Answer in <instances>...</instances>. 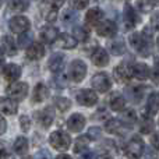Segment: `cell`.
I'll use <instances>...</instances> for the list:
<instances>
[{"mask_svg": "<svg viewBox=\"0 0 159 159\" xmlns=\"http://www.w3.org/2000/svg\"><path fill=\"white\" fill-rule=\"evenodd\" d=\"M73 35H74V38L77 39L78 42H85L89 39V31H88L85 27L75 25V27L73 28Z\"/></svg>", "mask_w": 159, "mask_h": 159, "instance_id": "32", "label": "cell"}, {"mask_svg": "<svg viewBox=\"0 0 159 159\" xmlns=\"http://www.w3.org/2000/svg\"><path fill=\"white\" fill-rule=\"evenodd\" d=\"M2 159H14V158L11 157L10 154H7L4 149H2Z\"/></svg>", "mask_w": 159, "mask_h": 159, "instance_id": "53", "label": "cell"}, {"mask_svg": "<svg viewBox=\"0 0 159 159\" xmlns=\"http://www.w3.org/2000/svg\"><path fill=\"white\" fill-rule=\"evenodd\" d=\"M7 92L16 101H22L28 93V84L27 82H13L7 88Z\"/></svg>", "mask_w": 159, "mask_h": 159, "instance_id": "6", "label": "cell"}, {"mask_svg": "<svg viewBox=\"0 0 159 159\" xmlns=\"http://www.w3.org/2000/svg\"><path fill=\"white\" fill-rule=\"evenodd\" d=\"M77 39L73 38L71 35H69V34H61V35H59L57 41L55 42L56 45H57L59 48H61V49H74L75 46H77Z\"/></svg>", "mask_w": 159, "mask_h": 159, "instance_id": "18", "label": "cell"}, {"mask_svg": "<svg viewBox=\"0 0 159 159\" xmlns=\"http://www.w3.org/2000/svg\"><path fill=\"white\" fill-rule=\"evenodd\" d=\"M92 87L95 88L98 92H107L112 87V81H110L109 75L106 73H98L92 77V81H91Z\"/></svg>", "mask_w": 159, "mask_h": 159, "instance_id": "5", "label": "cell"}, {"mask_svg": "<svg viewBox=\"0 0 159 159\" xmlns=\"http://www.w3.org/2000/svg\"><path fill=\"white\" fill-rule=\"evenodd\" d=\"M57 10L59 8L46 4V7H45V10H43V18L46 20V21H49V22L55 21L56 17H57Z\"/></svg>", "mask_w": 159, "mask_h": 159, "instance_id": "39", "label": "cell"}, {"mask_svg": "<svg viewBox=\"0 0 159 159\" xmlns=\"http://www.w3.org/2000/svg\"><path fill=\"white\" fill-rule=\"evenodd\" d=\"M49 96V89L45 84L39 82L35 88H34V93H32V101L39 103V102H43L45 99Z\"/></svg>", "mask_w": 159, "mask_h": 159, "instance_id": "25", "label": "cell"}, {"mask_svg": "<svg viewBox=\"0 0 159 159\" xmlns=\"http://www.w3.org/2000/svg\"><path fill=\"white\" fill-rule=\"evenodd\" d=\"M7 7L14 11H25L30 6V0H6Z\"/></svg>", "mask_w": 159, "mask_h": 159, "instance_id": "31", "label": "cell"}, {"mask_svg": "<svg viewBox=\"0 0 159 159\" xmlns=\"http://www.w3.org/2000/svg\"><path fill=\"white\" fill-rule=\"evenodd\" d=\"M123 129H126V127H124V124L121 123L119 119H109V120L106 121V124H105V130H106L109 134L121 135L123 134Z\"/></svg>", "mask_w": 159, "mask_h": 159, "instance_id": "23", "label": "cell"}, {"mask_svg": "<svg viewBox=\"0 0 159 159\" xmlns=\"http://www.w3.org/2000/svg\"><path fill=\"white\" fill-rule=\"evenodd\" d=\"M56 159H71V157H69V155H59V157L57 158H56Z\"/></svg>", "mask_w": 159, "mask_h": 159, "instance_id": "56", "label": "cell"}, {"mask_svg": "<svg viewBox=\"0 0 159 159\" xmlns=\"http://www.w3.org/2000/svg\"><path fill=\"white\" fill-rule=\"evenodd\" d=\"M93 119H95V120H109V119H110V113L107 112L105 107H101V109H99L98 112L93 115Z\"/></svg>", "mask_w": 159, "mask_h": 159, "instance_id": "42", "label": "cell"}, {"mask_svg": "<svg viewBox=\"0 0 159 159\" xmlns=\"http://www.w3.org/2000/svg\"><path fill=\"white\" fill-rule=\"evenodd\" d=\"M154 3H152V0H137V7L140 8L141 11H144V13H147V11L152 10V7H154Z\"/></svg>", "mask_w": 159, "mask_h": 159, "instance_id": "40", "label": "cell"}, {"mask_svg": "<svg viewBox=\"0 0 159 159\" xmlns=\"http://www.w3.org/2000/svg\"><path fill=\"white\" fill-rule=\"evenodd\" d=\"M3 75L8 82H16L21 75V67L14 63L3 66Z\"/></svg>", "mask_w": 159, "mask_h": 159, "instance_id": "14", "label": "cell"}, {"mask_svg": "<svg viewBox=\"0 0 159 159\" xmlns=\"http://www.w3.org/2000/svg\"><path fill=\"white\" fill-rule=\"evenodd\" d=\"M35 159H52V157H50L49 151L43 149V151H39L38 154L35 155Z\"/></svg>", "mask_w": 159, "mask_h": 159, "instance_id": "50", "label": "cell"}, {"mask_svg": "<svg viewBox=\"0 0 159 159\" xmlns=\"http://www.w3.org/2000/svg\"><path fill=\"white\" fill-rule=\"evenodd\" d=\"M89 3V0H70V4L73 8H77V10H82L85 8Z\"/></svg>", "mask_w": 159, "mask_h": 159, "instance_id": "43", "label": "cell"}, {"mask_svg": "<svg viewBox=\"0 0 159 159\" xmlns=\"http://www.w3.org/2000/svg\"><path fill=\"white\" fill-rule=\"evenodd\" d=\"M116 32H117V27L110 20H105V21L99 22L98 27H96V34L105 36V38H110V36L116 35Z\"/></svg>", "mask_w": 159, "mask_h": 159, "instance_id": "12", "label": "cell"}, {"mask_svg": "<svg viewBox=\"0 0 159 159\" xmlns=\"http://www.w3.org/2000/svg\"><path fill=\"white\" fill-rule=\"evenodd\" d=\"M49 143L55 149L63 152V151H67V149L70 148V145H71V137H70L66 131L57 130V131L50 134Z\"/></svg>", "mask_w": 159, "mask_h": 159, "instance_id": "2", "label": "cell"}, {"mask_svg": "<svg viewBox=\"0 0 159 159\" xmlns=\"http://www.w3.org/2000/svg\"><path fill=\"white\" fill-rule=\"evenodd\" d=\"M70 78L74 82H81L87 74V66L82 60H73L70 64Z\"/></svg>", "mask_w": 159, "mask_h": 159, "instance_id": "4", "label": "cell"}, {"mask_svg": "<svg viewBox=\"0 0 159 159\" xmlns=\"http://www.w3.org/2000/svg\"><path fill=\"white\" fill-rule=\"evenodd\" d=\"M17 53L16 50V45L11 41L10 36H3L2 38V55H8V56H14Z\"/></svg>", "mask_w": 159, "mask_h": 159, "instance_id": "29", "label": "cell"}, {"mask_svg": "<svg viewBox=\"0 0 159 159\" xmlns=\"http://www.w3.org/2000/svg\"><path fill=\"white\" fill-rule=\"evenodd\" d=\"M119 2H129V0H119Z\"/></svg>", "mask_w": 159, "mask_h": 159, "instance_id": "59", "label": "cell"}, {"mask_svg": "<svg viewBox=\"0 0 159 159\" xmlns=\"http://www.w3.org/2000/svg\"><path fill=\"white\" fill-rule=\"evenodd\" d=\"M75 99L82 106H93L98 102V95L92 89H80L75 95Z\"/></svg>", "mask_w": 159, "mask_h": 159, "instance_id": "7", "label": "cell"}, {"mask_svg": "<svg viewBox=\"0 0 159 159\" xmlns=\"http://www.w3.org/2000/svg\"><path fill=\"white\" fill-rule=\"evenodd\" d=\"M109 105H110V109L112 110H115V112H121V110H124L126 99L121 96V93L113 92L109 98Z\"/></svg>", "mask_w": 159, "mask_h": 159, "instance_id": "24", "label": "cell"}, {"mask_svg": "<svg viewBox=\"0 0 159 159\" xmlns=\"http://www.w3.org/2000/svg\"><path fill=\"white\" fill-rule=\"evenodd\" d=\"M20 126H21L22 131H30L31 129V120L28 116H21L20 117Z\"/></svg>", "mask_w": 159, "mask_h": 159, "instance_id": "44", "label": "cell"}, {"mask_svg": "<svg viewBox=\"0 0 159 159\" xmlns=\"http://www.w3.org/2000/svg\"><path fill=\"white\" fill-rule=\"evenodd\" d=\"M147 88L144 85H130L124 89L126 96L133 102V103H140L141 99L144 98V93H145Z\"/></svg>", "mask_w": 159, "mask_h": 159, "instance_id": "11", "label": "cell"}, {"mask_svg": "<svg viewBox=\"0 0 159 159\" xmlns=\"http://www.w3.org/2000/svg\"><path fill=\"white\" fill-rule=\"evenodd\" d=\"M48 66H49L50 71L60 73L61 70H63V67H64V56L61 55V53H55V55H52L50 56V59H49Z\"/></svg>", "mask_w": 159, "mask_h": 159, "instance_id": "19", "label": "cell"}, {"mask_svg": "<svg viewBox=\"0 0 159 159\" xmlns=\"http://www.w3.org/2000/svg\"><path fill=\"white\" fill-rule=\"evenodd\" d=\"M55 106L57 107L60 112H67V110L70 109V106H71V102H70V99H67V98L59 96V98L55 99Z\"/></svg>", "mask_w": 159, "mask_h": 159, "instance_id": "36", "label": "cell"}, {"mask_svg": "<svg viewBox=\"0 0 159 159\" xmlns=\"http://www.w3.org/2000/svg\"><path fill=\"white\" fill-rule=\"evenodd\" d=\"M14 151L17 152V154H20V155H25L28 152V141H27V138H24V137H18L16 140V143H14Z\"/></svg>", "mask_w": 159, "mask_h": 159, "instance_id": "34", "label": "cell"}, {"mask_svg": "<svg viewBox=\"0 0 159 159\" xmlns=\"http://www.w3.org/2000/svg\"><path fill=\"white\" fill-rule=\"evenodd\" d=\"M131 71L133 75L138 80H147L149 77V67L144 63H135L134 66H131Z\"/></svg>", "mask_w": 159, "mask_h": 159, "instance_id": "27", "label": "cell"}, {"mask_svg": "<svg viewBox=\"0 0 159 159\" xmlns=\"http://www.w3.org/2000/svg\"><path fill=\"white\" fill-rule=\"evenodd\" d=\"M107 48H109L110 53L115 56H120L126 52V43H124L123 38H113L112 41H109Z\"/></svg>", "mask_w": 159, "mask_h": 159, "instance_id": "21", "label": "cell"}, {"mask_svg": "<svg viewBox=\"0 0 159 159\" xmlns=\"http://www.w3.org/2000/svg\"><path fill=\"white\" fill-rule=\"evenodd\" d=\"M113 75H115V80L120 84H126V82H130V80L133 78V71L131 67H127V64H119L117 67H115L113 70Z\"/></svg>", "mask_w": 159, "mask_h": 159, "instance_id": "9", "label": "cell"}, {"mask_svg": "<svg viewBox=\"0 0 159 159\" xmlns=\"http://www.w3.org/2000/svg\"><path fill=\"white\" fill-rule=\"evenodd\" d=\"M152 81L155 84H159V59L155 60L154 64V70H152Z\"/></svg>", "mask_w": 159, "mask_h": 159, "instance_id": "46", "label": "cell"}, {"mask_svg": "<svg viewBox=\"0 0 159 159\" xmlns=\"http://www.w3.org/2000/svg\"><path fill=\"white\" fill-rule=\"evenodd\" d=\"M53 84L56 85V88H64L66 87V84H67V78H66V75H63V74H56L55 75V78H53Z\"/></svg>", "mask_w": 159, "mask_h": 159, "instance_id": "41", "label": "cell"}, {"mask_svg": "<svg viewBox=\"0 0 159 159\" xmlns=\"http://www.w3.org/2000/svg\"><path fill=\"white\" fill-rule=\"evenodd\" d=\"M158 124H159V121H158Z\"/></svg>", "mask_w": 159, "mask_h": 159, "instance_id": "60", "label": "cell"}, {"mask_svg": "<svg viewBox=\"0 0 159 159\" xmlns=\"http://www.w3.org/2000/svg\"><path fill=\"white\" fill-rule=\"evenodd\" d=\"M57 38H59L57 28L52 27V25H48L41 31V39L43 42H46V43H53V42L57 41Z\"/></svg>", "mask_w": 159, "mask_h": 159, "instance_id": "22", "label": "cell"}, {"mask_svg": "<svg viewBox=\"0 0 159 159\" xmlns=\"http://www.w3.org/2000/svg\"><path fill=\"white\" fill-rule=\"evenodd\" d=\"M91 60L95 66L98 67H105L107 63H109V55L107 52L103 49V48H95V50L91 55Z\"/></svg>", "mask_w": 159, "mask_h": 159, "instance_id": "13", "label": "cell"}, {"mask_svg": "<svg viewBox=\"0 0 159 159\" xmlns=\"http://www.w3.org/2000/svg\"><path fill=\"white\" fill-rule=\"evenodd\" d=\"M152 129H154V121L151 120V117L143 116V119L140 121V131L143 134H149L152 131Z\"/></svg>", "mask_w": 159, "mask_h": 159, "instance_id": "35", "label": "cell"}, {"mask_svg": "<svg viewBox=\"0 0 159 159\" xmlns=\"http://www.w3.org/2000/svg\"><path fill=\"white\" fill-rule=\"evenodd\" d=\"M0 120H2V134H4V131H6V120H4V117H2L0 119Z\"/></svg>", "mask_w": 159, "mask_h": 159, "instance_id": "54", "label": "cell"}, {"mask_svg": "<svg viewBox=\"0 0 159 159\" xmlns=\"http://www.w3.org/2000/svg\"><path fill=\"white\" fill-rule=\"evenodd\" d=\"M129 42L131 45V48L137 53H140L141 56H148L151 53V39L141 32H134L130 35Z\"/></svg>", "mask_w": 159, "mask_h": 159, "instance_id": "1", "label": "cell"}, {"mask_svg": "<svg viewBox=\"0 0 159 159\" xmlns=\"http://www.w3.org/2000/svg\"><path fill=\"white\" fill-rule=\"evenodd\" d=\"M135 120H137V115H135L134 110H133V109L123 110L121 117H120V121L124 124V127H126V129H131V127L134 126Z\"/></svg>", "mask_w": 159, "mask_h": 159, "instance_id": "28", "label": "cell"}, {"mask_svg": "<svg viewBox=\"0 0 159 159\" xmlns=\"http://www.w3.org/2000/svg\"><path fill=\"white\" fill-rule=\"evenodd\" d=\"M98 159H112V157H110L109 154H101L98 157Z\"/></svg>", "mask_w": 159, "mask_h": 159, "instance_id": "55", "label": "cell"}, {"mask_svg": "<svg viewBox=\"0 0 159 159\" xmlns=\"http://www.w3.org/2000/svg\"><path fill=\"white\" fill-rule=\"evenodd\" d=\"M32 45V34L31 32H24V34H20V38H18V46L20 48H30Z\"/></svg>", "mask_w": 159, "mask_h": 159, "instance_id": "38", "label": "cell"}, {"mask_svg": "<svg viewBox=\"0 0 159 159\" xmlns=\"http://www.w3.org/2000/svg\"><path fill=\"white\" fill-rule=\"evenodd\" d=\"M64 2L66 0H45V3L48 6H52V7H56V8H60Z\"/></svg>", "mask_w": 159, "mask_h": 159, "instance_id": "49", "label": "cell"}, {"mask_svg": "<svg viewBox=\"0 0 159 159\" xmlns=\"http://www.w3.org/2000/svg\"><path fill=\"white\" fill-rule=\"evenodd\" d=\"M152 147L159 149V134H155L154 137H152Z\"/></svg>", "mask_w": 159, "mask_h": 159, "instance_id": "52", "label": "cell"}, {"mask_svg": "<svg viewBox=\"0 0 159 159\" xmlns=\"http://www.w3.org/2000/svg\"><path fill=\"white\" fill-rule=\"evenodd\" d=\"M85 126V117L82 115H80V113H74V115H71L69 117V120H67V127H69L70 131H81L82 129H84Z\"/></svg>", "mask_w": 159, "mask_h": 159, "instance_id": "16", "label": "cell"}, {"mask_svg": "<svg viewBox=\"0 0 159 159\" xmlns=\"http://www.w3.org/2000/svg\"><path fill=\"white\" fill-rule=\"evenodd\" d=\"M103 18V11L101 8H89L88 13L85 14V22H87L89 27H98V24L102 21Z\"/></svg>", "mask_w": 159, "mask_h": 159, "instance_id": "15", "label": "cell"}, {"mask_svg": "<svg viewBox=\"0 0 159 159\" xmlns=\"http://www.w3.org/2000/svg\"><path fill=\"white\" fill-rule=\"evenodd\" d=\"M88 144H89V137H88V135H81V137H78L74 144V152L75 154H82V152H85V149L88 148Z\"/></svg>", "mask_w": 159, "mask_h": 159, "instance_id": "33", "label": "cell"}, {"mask_svg": "<svg viewBox=\"0 0 159 159\" xmlns=\"http://www.w3.org/2000/svg\"><path fill=\"white\" fill-rule=\"evenodd\" d=\"M145 159H159V154H158V151H154V147L147 148Z\"/></svg>", "mask_w": 159, "mask_h": 159, "instance_id": "48", "label": "cell"}, {"mask_svg": "<svg viewBox=\"0 0 159 159\" xmlns=\"http://www.w3.org/2000/svg\"><path fill=\"white\" fill-rule=\"evenodd\" d=\"M140 21V17L137 16V13L134 11V8L131 6L127 4L124 7L123 11V25H124V30H131L137 25V22Z\"/></svg>", "mask_w": 159, "mask_h": 159, "instance_id": "10", "label": "cell"}, {"mask_svg": "<svg viewBox=\"0 0 159 159\" xmlns=\"http://www.w3.org/2000/svg\"><path fill=\"white\" fill-rule=\"evenodd\" d=\"M78 159H93V154L92 152H82L81 155H80V158Z\"/></svg>", "mask_w": 159, "mask_h": 159, "instance_id": "51", "label": "cell"}, {"mask_svg": "<svg viewBox=\"0 0 159 159\" xmlns=\"http://www.w3.org/2000/svg\"><path fill=\"white\" fill-rule=\"evenodd\" d=\"M157 45H158V48H159V36H158V39H157Z\"/></svg>", "mask_w": 159, "mask_h": 159, "instance_id": "57", "label": "cell"}, {"mask_svg": "<svg viewBox=\"0 0 159 159\" xmlns=\"http://www.w3.org/2000/svg\"><path fill=\"white\" fill-rule=\"evenodd\" d=\"M10 30L14 34H24L30 30V20L24 16H17L10 20Z\"/></svg>", "mask_w": 159, "mask_h": 159, "instance_id": "8", "label": "cell"}, {"mask_svg": "<svg viewBox=\"0 0 159 159\" xmlns=\"http://www.w3.org/2000/svg\"><path fill=\"white\" fill-rule=\"evenodd\" d=\"M151 24L155 30L159 31V10H155L154 14L151 16Z\"/></svg>", "mask_w": 159, "mask_h": 159, "instance_id": "47", "label": "cell"}, {"mask_svg": "<svg viewBox=\"0 0 159 159\" xmlns=\"http://www.w3.org/2000/svg\"><path fill=\"white\" fill-rule=\"evenodd\" d=\"M38 119H39L41 126H43L45 129H48V127L53 123V119H55V110H53L50 106L45 107L42 112L38 113Z\"/></svg>", "mask_w": 159, "mask_h": 159, "instance_id": "20", "label": "cell"}, {"mask_svg": "<svg viewBox=\"0 0 159 159\" xmlns=\"http://www.w3.org/2000/svg\"><path fill=\"white\" fill-rule=\"evenodd\" d=\"M124 152L129 159H140L144 152V141L138 135H133L129 143L126 144Z\"/></svg>", "mask_w": 159, "mask_h": 159, "instance_id": "3", "label": "cell"}, {"mask_svg": "<svg viewBox=\"0 0 159 159\" xmlns=\"http://www.w3.org/2000/svg\"><path fill=\"white\" fill-rule=\"evenodd\" d=\"M43 55H45V48H43V45L39 43V42L32 43L27 49V57L30 59V60H39V59L43 57Z\"/></svg>", "mask_w": 159, "mask_h": 159, "instance_id": "17", "label": "cell"}, {"mask_svg": "<svg viewBox=\"0 0 159 159\" xmlns=\"http://www.w3.org/2000/svg\"><path fill=\"white\" fill-rule=\"evenodd\" d=\"M88 137L92 138V140H99V137H101V129L99 127H91L88 130Z\"/></svg>", "mask_w": 159, "mask_h": 159, "instance_id": "45", "label": "cell"}, {"mask_svg": "<svg viewBox=\"0 0 159 159\" xmlns=\"http://www.w3.org/2000/svg\"><path fill=\"white\" fill-rule=\"evenodd\" d=\"M158 110H159V93L152 92L148 96V101H147V112L149 115H155Z\"/></svg>", "mask_w": 159, "mask_h": 159, "instance_id": "30", "label": "cell"}, {"mask_svg": "<svg viewBox=\"0 0 159 159\" xmlns=\"http://www.w3.org/2000/svg\"><path fill=\"white\" fill-rule=\"evenodd\" d=\"M77 20H78L77 13H75V11H73V10H66L63 13V17H61V21H63V24H66V25L74 24Z\"/></svg>", "mask_w": 159, "mask_h": 159, "instance_id": "37", "label": "cell"}, {"mask_svg": "<svg viewBox=\"0 0 159 159\" xmlns=\"http://www.w3.org/2000/svg\"><path fill=\"white\" fill-rule=\"evenodd\" d=\"M24 159H32V158H31V157H25Z\"/></svg>", "mask_w": 159, "mask_h": 159, "instance_id": "58", "label": "cell"}, {"mask_svg": "<svg viewBox=\"0 0 159 159\" xmlns=\"http://www.w3.org/2000/svg\"><path fill=\"white\" fill-rule=\"evenodd\" d=\"M17 109H18V105H17V101L13 98H2V112L4 115H16Z\"/></svg>", "mask_w": 159, "mask_h": 159, "instance_id": "26", "label": "cell"}]
</instances>
